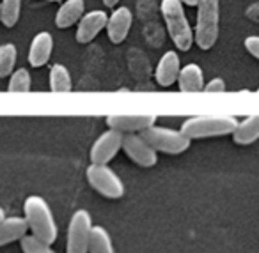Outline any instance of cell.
<instances>
[{"label": "cell", "instance_id": "cell-1", "mask_svg": "<svg viewBox=\"0 0 259 253\" xmlns=\"http://www.w3.org/2000/svg\"><path fill=\"white\" fill-rule=\"evenodd\" d=\"M23 213L32 235H36L47 244H54L57 239V223L47 200L37 195H30L23 204Z\"/></svg>", "mask_w": 259, "mask_h": 253}, {"label": "cell", "instance_id": "cell-2", "mask_svg": "<svg viewBox=\"0 0 259 253\" xmlns=\"http://www.w3.org/2000/svg\"><path fill=\"white\" fill-rule=\"evenodd\" d=\"M238 119L226 114H211V115H195L181 124V133L194 138H209V136H224L233 135L238 126Z\"/></svg>", "mask_w": 259, "mask_h": 253}, {"label": "cell", "instance_id": "cell-3", "mask_svg": "<svg viewBox=\"0 0 259 253\" xmlns=\"http://www.w3.org/2000/svg\"><path fill=\"white\" fill-rule=\"evenodd\" d=\"M162 16L165 20L170 39L178 50L188 52L194 44V30L185 15V6L181 0H162Z\"/></svg>", "mask_w": 259, "mask_h": 253}, {"label": "cell", "instance_id": "cell-4", "mask_svg": "<svg viewBox=\"0 0 259 253\" xmlns=\"http://www.w3.org/2000/svg\"><path fill=\"white\" fill-rule=\"evenodd\" d=\"M220 6L219 0H199L197 22L194 29V43L201 50H209L219 39Z\"/></svg>", "mask_w": 259, "mask_h": 253}, {"label": "cell", "instance_id": "cell-5", "mask_svg": "<svg viewBox=\"0 0 259 253\" xmlns=\"http://www.w3.org/2000/svg\"><path fill=\"white\" fill-rule=\"evenodd\" d=\"M141 135L156 153L181 154V153H185L192 143V140L188 138V136H185L183 133H181V129L176 131V129L151 126L149 129L142 131Z\"/></svg>", "mask_w": 259, "mask_h": 253}, {"label": "cell", "instance_id": "cell-6", "mask_svg": "<svg viewBox=\"0 0 259 253\" xmlns=\"http://www.w3.org/2000/svg\"><path fill=\"white\" fill-rule=\"evenodd\" d=\"M87 181L89 184L96 189L100 195L107 196V198H122L124 195V184H122L121 177L115 174L108 165H98L91 163L85 170Z\"/></svg>", "mask_w": 259, "mask_h": 253}, {"label": "cell", "instance_id": "cell-7", "mask_svg": "<svg viewBox=\"0 0 259 253\" xmlns=\"http://www.w3.org/2000/svg\"><path fill=\"white\" fill-rule=\"evenodd\" d=\"M93 218L85 209H78L69 220L68 227V244L66 251L71 253H87L89 249V239L93 232Z\"/></svg>", "mask_w": 259, "mask_h": 253}, {"label": "cell", "instance_id": "cell-8", "mask_svg": "<svg viewBox=\"0 0 259 253\" xmlns=\"http://www.w3.org/2000/svg\"><path fill=\"white\" fill-rule=\"evenodd\" d=\"M122 150L132 161L144 168H151L158 161V153L142 138L141 133H128L122 136Z\"/></svg>", "mask_w": 259, "mask_h": 253}, {"label": "cell", "instance_id": "cell-9", "mask_svg": "<svg viewBox=\"0 0 259 253\" xmlns=\"http://www.w3.org/2000/svg\"><path fill=\"white\" fill-rule=\"evenodd\" d=\"M122 133L117 129H107L96 138V142L91 147V163L108 165V161L114 160V156L122 149Z\"/></svg>", "mask_w": 259, "mask_h": 253}, {"label": "cell", "instance_id": "cell-10", "mask_svg": "<svg viewBox=\"0 0 259 253\" xmlns=\"http://www.w3.org/2000/svg\"><path fill=\"white\" fill-rule=\"evenodd\" d=\"M155 114H112L107 117L108 128L117 129L122 135L128 133H142L156 124Z\"/></svg>", "mask_w": 259, "mask_h": 253}, {"label": "cell", "instance_id": "cell-11", "mask_svg": "<svg viewBox=\"0 0 259 253\" xmlns=\"http://www.w3.org/2000/svg\"><path fill=\"white\" fill-rule=\"evenodd\" d=\"M107 20L108 15L105 11H101V9H94L91 13H85L80 18L78 27H76V41L82 44L91 43L107 27Z\"/></svg>", "mask_w": 259, "mask_h": 253}, {"label": "cell", "instance_id": "cell-12", "mask_svg": "<svg viewBox=\"0 0 259 253\" xmlns=\"http://www.w3.org/2000/svg\"><path fill=\"white\" fill-rule=\"evenodd\" d=\"M132 23H134V15L126 6L117 8L107 20V34L108 39L114 44H119L128 37L130 29H132Z\"/></svg>", "mask_w": 259, "mask_h": 253}, {"label": "cell", "instance_id": "cell-13", "mask_svg": "<svg viewBox=\"0 0 259 253\" xmlns=\"http://www.w3.org/2000/svg\"><path fill=\"white\" fill-rule=\"evenodd\" d=\"M180 57H178L176 52H165L163 57L158 61L155 69V78L158 82V85L162 87H169L174 82H178V75H180Z\"/></svg>", "mask_w": 259, "mask_h": 253}, {"label": "cell", "instance_id": "cell-14", "mask_svg": "<svg viewBox=\"0 0 259 253\" xmlns=\"http://www.w3.org/2000/svg\"><path fill=\"white\" fill-rule=\"evenodd\" d=\"M52 50H54V37L50 32H39L30 43L29 62L34 68H41L50 61Z\"/></svg>", "mask_w": 259, "mask_h": 253}, {"label": "cell", "instance_id": "cell-15", "mask_svg": "<svg viewBox=\"0 0 259 253\" xmlns=\"http://www.w3.org/2000/svg\"><path fill=\"white\" fill-rule=\"evenodd\" d=\"M83 15H85L83 0H64L55 15V25L59 29H68V27L78 23Z\"/></svg>", "mask_w": 259, "mask_h": 253}, {"label": "cell", "instance_id": "cell-16", "mask_svg": "<svg viewBox=\"0 0 259 253\" xmlns=\"http://www.w3.org/2000/svg\"><path fill=\"white\" fill-rule=\"evenodd\" d=\"M178 85L183 92H199L204 90V73L199 64H187L180 69Z\"/></svg>", "mask_w": 259, "mask_h": 253}, {"label": "cell", "instance_id": "cell-17", "mask_svg": "<svg viewBox=\"0 0 259 253\" xmlns=\"http://www.w3.org/2000/svg\"><path fill=\"white\" fill-rule=\"evenodd\" d=\"M27 228H29V225H27L25 218H4L0 221V246H6L13 241H20L27 234Z\"/></svg>", "mask_w": 259, "mask_h": 253}, {"label": "cell", "instance_id": "cell-18", "mask_svg": "<svg viewBox=\"0 0 259 253\" xmlns=\"http://www.w3.org/2000/svg\"><path fill=\"white\" fill-rule=\"evenodd\" d=\"M259 138V114L248 115L241 122H238L233 133V140L238 145H250Z\"/></svg>", "mask_w": 259, "mask_h": 253}, {"label": "cell", "instance_id": "cell-19", "mask_svg": "<svg viewBox=\"0 0 259 253\" xmlns=\"http://www.w3.org/2000/svg\"><path fill=\"white\" fill-rule=\"evenodd\" d=\"M87 253H115L112 237L105 227H93Z\"/></svg>", "mask_w": 259, "mask_h": 253}, {"label": "cell", "instance_id": "cell-20", "mask_svg": "<svg viewBox=\"0 0 259 253\" xmlns=\"http://www.w3.org/2000/svg\"><path fill=\"white\" fill-rule=\"evenodd\" d=\"M50 89L54 92H69L73 89L71 85V76L66 66L55 64L50 69Z\"/></svg>", "mask_w": 259, "mask_h": 253}, {"label": "cell", "instance_id": "cell-21", "mask_svg": "<svg viewBox=\"0 0 259 253\" xmlns=\"http://www.w3.org/2000/svg\"><path fill=\"white\" fill-rule=\"evenodd\" d=\"M22 0H2L0 2V22L8 29H13L20 18Z\"/></svg>", "mask_w": 259, "mask_h": 253}, {"label": "cell", "instance_id": "cell-22", "mask_svg": "<svg viewBox=\"0 0 259 253\" xmlns=\"http://www.w3.org/2000/svg\"><path fill=\"white\" fill-rule=\"evenodd\" d=\"M16 55L18 52H16L15 44L8 43L0 46V78H6L13 73L16 64Z\"/></svg>", "mask_w": 259, "mask_h": 253}, {"label": "cell", "instance_id": "cell-23", "mask_svg": "<svg viewBox=\"0 0 259 253\" xmlns=\"http://www.w3.org/2000/svg\"><path fill=\"white\" fill-rule=\"evenodd\" d=\"M20 244H22L23 253H57L52 249V244H47L45 241L37 239L36 235H23L20 239Z\"/></svg>", "mask_w": 259, "mask_h": 253}, {"label": "cell", "instance_id": "cell-24", "mask_svg": "<svg viewBox=\"0 0 259 253\" xmlns=\"http://www.w3.org/2000/svg\"><path fill=\"white\" fill-rule=\"evenodd\" d=\"M9 92H29L30 90V75L27 69H18L13 73L11 80H9Z\"/></svg>", "mask_w": 259, "mask_h": 253}, {"label": "cell", "instance_id": "cell-25", "mask_svg": "<svg viewBox=\"0 0 259 253\" xmlns=\"http://www.w3.org/2000/svg\"><path fill=\"white\" fill-rule=\"evenodd\" d=\"M243 43H245V48H247L248 54L259 61V36H248Z\"/></svg>", "mask_w": 259, "mask_h": 253}, {"label": "cell", "instance_id": "cell-26", "mask_svg": "<svg viewBox=\"0 0 259 253\" xmlns=\"http://www.w3.org/2000/svg\"><path fill=\"white\" fill-rule=\"evenodd\" d=\"M204 90L206 92H224L226 90V82L222 78H213L204 85Z\"/></svg>", "mask_w": 259, "mask_h": 253}, {"label": "cell", "instance_id": "cell-27", "mask_svg": "<svg viewBox=\"0 0 259 253\" xmlns=\"http://www.w3.org/2000/svg\"><path fill=\"white\" fill-rule=\"evenodd\" d=\"M245 16H247L250 22L259 23V2H254V4L248 6V8L245 9Z\"/></svg>", "mask_w": 259, "mask_h": 253}, {"label": "cell", "instance_id": "cell-28", "mask_svg": "<svg viewBox=\"0 0 259 253\" xmlns=\"http://www.w3.org/2000/svg\"><path fill=\"white\" fill-rule=\"evenodd\" d=\"M103 4L107 6V8H115V6L119 4V0H103Z\"/></svg>", "mask_w": 259, "mask_h": 253}, {"label": "cell", "instance_id": "cell-29", "mask_svg": "<svg viewBox=\"0 0 259 253\" xmlns=\"http://www.w3.org/2000/svg\"><path fill=\"white\" fill-rule=\"evenodd\" d=\"M181 2H183V6H190V8L199 4V0H181Z\"/></svg>", "mask_w": 259, "mask_h": 253}, {"label": "cell", "instance_id": "cell-30", "mask_svg": "<svg viewBox=\"0 0 259 253\" xmlns=\"http://www.w3.org/2000/svg\"><path fill=\"white\" fill-rule=\"evenodd\" d=\"M4 218H6V213H4V209H2V207H0V221L4 220Z\"/></svg>", "mask_w": 259, "mask_h": 253}, {"label": "cell", "instance_id": "cell-31", "mask_svg": "<svg viewBox=\"0 0 259 253\" xmlns=\"http://www.w3.org/2000/svg\"><path fill=\"white\" fill-rule=\"evenodd\" d=\"M47 2H62V0H47Z\"/></svg>", "mask_w": 259, "mask_h": 253}, {"label": "cell", "instance_id": "cell-32", "mask_svg": "<svg viewBox=\"0 0 259 253\" xmlns=\"http://www.w3.org/2000/svg\"><path fill=\"white\" fill-rule=\"evenodd\" d=\"M257 92H259V87H257Z\"/></svg>", "mask_w": 259, "mask_h": 253}, {"label": "cell", "instance_id": "cell-33", "mask_svg": "<svg viewBox=\"0 0 259 253\" xmlns=\"http://www.w3.org/2000/svg\"><path fill=\"white\" fill-rule=\"evenodd\" d=\"M66 253H71V251H66Z\"/></svg>", "mask_w": 259, "mask_h": 253}]
</instances>
